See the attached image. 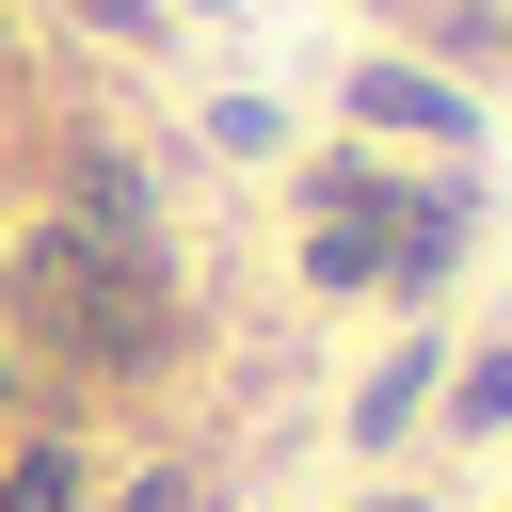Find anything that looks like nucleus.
<instances>
[{
	"label": "nucleus",
	"mask_w": 512,
	"mask_h": 512,
	"mask_svg": "<svg viewBox=\"0 0 512 512\" xmlns=\"http://www.w3.org/2000/svg\"><path fill=\"white\" fill-rule=\"evenodd\" d=\"M384 512H416V496H384Z\"/></svg>",
	"instance_id": "nucleus-5"
},
{
	"label": "nucleus",
	"mask_w": 512,
	"mask_h": 512,
	"mask_svg": "<svg viewBox=\"0 0 512 512\" xmlns=\"http://www.w3.org/2000/svg\"><path fill=\"white\" fill-rule=\"evenodd\" d=\"M352 112H368V128H416V144H464V96L416 80V64H352Z\"/></svg>",
	"instance_id": "nucleus-2"
},
{
	"label": "nucleus",
	"mask_w": 512,
	"mask_h": 512,
	"mask_svg": "<svg viewBox=\"0 0 512 512\" xmlns=\"http://www.w3.org/2000/svg\"><path fill=\"white\" fill-rule=\"evenodd\" d=\"M16 320L64 352V368H160L176 352V288H160V240H96V224H48L16 256Z\"/></svg>",
	"instance_id": "nucleus-1"
},
{
	"label": "nucleus",
	"mask_w": 512,
	"mask_h": 512,
	"mask_svg": "<svg viewBox=\"0 0 512 512\" xmlns=\"http://www.w3.org/2000/svg\"><path fill=\"white\" fill-rule=\"evenodd\" d=\"M416 400H432V352H384V368H368V400H352V432L384 448V432H416Z\"/></svg>",
	"instance_id": "nucleus-3"
},
{
	"label": "nucleus",
	"mask_w": 512,
	"mask_h": 512,
	"mask_svg": "<svg viewBox=\"0 0 512 512\" xmlns=\"http://www.w3.org/2000/svg\"><path fill=\"white\" fill-rule=\"evenodd\" d=\"M464 432H512V352H480V368H464Z\"/></svg>",
	"instance_id": "nucleus-4"
}]
</instances>
